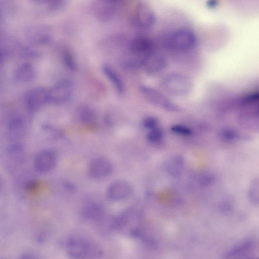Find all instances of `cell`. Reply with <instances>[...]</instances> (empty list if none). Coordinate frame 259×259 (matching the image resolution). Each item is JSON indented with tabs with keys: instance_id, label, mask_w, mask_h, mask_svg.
Returning <instances> with one entry per match:
<instances>
[{
	"instance_id": "obj_3",
	"label": "cell",
	"mask_w": 259,
	"mask_h": 259,
	"mask_svg": "<svg viewBox=\"0 0 259 259\" xmlns=\"http://www.w3.org/2000/svg\"><path fill=\"white\" fill-rule=\"evenodd\" d=\"M196 43L195 33L187 28H180L172 31L166 39V44L170 49L180 52L193 49Z\"/></svg>"
},
{
	"instance_id": "obj_7",
	"label": "cell",
	"mask_w": 259,
	"mask_h": 259,
	"mask_svg": "<svg viewBox=\"0 0 259 259\" xmlns=\"http://www.w3.org/2000/svg\"><path fill=\"white\" fill-rule=\"evenodd\" d=\"M140 91L144 97L154 105L171 112L179 110V107L177 105L156 89L143 85L140 87Z\"/></svg>"
},
{
	"instance_id": "obj_28",
	"label": "cell",
	"mask_w": 259,
	"mask_h": 259,
	"mask_svg": "<svg viewBox=\"0 0 259 259\" xmlns=\"http://www.w3.org/2000/svg\"><path fill=\"white\" fill-rule=\"evenodd\" d=\"M219 4L218 0H208L206 3L207 7L210 9H213Z\"/></svg>"
},
{
	"instance_id": "obj_18",
	"label": "cell",
	"mask_w": 259,
	"mask_h": 259,
	"mask_svg": "<svg viewBox=\"0 0 259 259\" xmlns=\"http://www.w3.org/2000/svg\"><path fill=\"white\" fill-rule=\"evenodd\" d=\"M82 215L89 221L99 223L104 218V211L100 204L94 202H90L84 206Z\"/></svg>"
},
{
	"instance_id": "obj_27",
	"label": "cell",
	"mask_w": 259,
	"mask_h": 259,
	"mask_svg": "<svg viewBox=\"0 0 259 259\" xmlns=\"http://www.w3.org/2000/svg\"><path fill=\"white\" fill-rule=\"evenodd\" d=\"M213 177L210 175H203L199 180L200 185L202 186H208L213 182Z\"/></svg>"
},
{
	"instance_id": "obj_26",
	"label": "cell",
	"mask_w": 259,
	"mask_h": 259,
	"mask_svg": "<svg viewBox=\"0 0 259 259\" xmlns=\"http://www.w3.org/2000/svg\"><path fill=\"white\" fill-rule=\"evenodd\" d=\"M64 62L66 67L72 71L76 70V63L75 59L69 52H65L63 55Z\"/></svg>"
},
{
	"instance_id": "obj_17",
	"label": "cell",
	"mask_w": 259,
	"mask_h": 259,
	"mask_svg": "<svg viewBox=\"0 0 259 259\" xmlns=\"http://www.w3.org/2000/svg\"><path fill=\"white\" fill-rule=\"evenodd\" d=\"M36 71L35 67L30 63H24L20 65L15 70L14 78L18 82L29 83L35 80Z\"/></svg>"
},
{
	"instance_id": "obj_10",
	"label": "cell",
	"mask_w": 259,
	"mask_h": 259,
	"mask_svg": "<svg viewBox=\"0 0 259 259\" xmlns=\"http://www.w3.org/2000/svg\"><path fill=\"white\" fill-rule=\"evenodd\" d=\"M6 130L8 138L13 142L17 141L26 133V121L21 114L13 113L7 119Z\"/></svg>"
},
{
	"instance_id": "obj_1",
	"label": "cell",
	"mask_w": 259,
	"mask_h": 259,
	"mask_svg": "<svg viewBox=\"0 0 259 259\" xmlns=\"http://www.w3.org/2000/svg\"><path fill=\"white\" fill-rule=\"evenodd\" d=\"M65 249L68 256L73 258H96L103 254L98 244L79 236L69 238L65 243Z\"/></svg>"
},
{
	"instance_id": "obj_8",
	"label": "cell",
	"mask_w": 259,
	"mask_h": 259,
	"mask_svg": "<svg viewBox=\"0 0 259 259\" xmlns=\"http://www.w3.org/2000/svg\"><path fill=\"white\" fill-rule=\"evenodd\" d=\"M24 99L28 111H37L49 103L48 90L40 87L32 88L26 93Z\"/></svg>"
},
{
	"instance_id": "obj_5",
	"label": "cell",
	"mask_w": 259,
	"mask_h": 259,
	"mask_svg": "<svg viewBox=\"0 0 259 259\" xmlns=\"http://www.w3.org/2000/svg\"><path fill=\"white\" fill-rule=\"evenodd\" d=\"M155 21L154 12L148 5L144 3L137 5L130 16L132 25L138 29H149L153 27Z\"/></svg>"
},
{
	"instance_id": "obj_23",
	"label": "cell",
	"mask_w": 259,
	"mask_h": 259,
	"mask_svg": "<svg viewBox=\"0 0 259 259\" xmlns=\"http://www.w3.org/2000/svg\"><path fill=\"white\" fill-rule=\"evenodd\" d=\"M170 130L173 133L183 136H189L192 134V130L188 126L180 124L172 125Z\"/></svg>"
},
{
	"instance_id": "obj_4",
	"label": "cell",
	"mask_w": 259,
	"mask_h": 259,
	"mask_svg": "<svg viewBox=\"0 0 259 259\" xmlns=\"http://www.w3.org/2000/svg\"><path fill=\"white\" fill-rule=\"evenodd\" d=\"M74 86L70 80H59L48 90L49 103L56 105H63L72 98Z\"/></svg>"
},
{
	"instance_id": "obj_14",
	"label": "cell",
	"mask_w": 259,
	"mask_h": 259,
	"mask_svg": "<svg viewBox=\"0 0 259 259\" xmlns=\"http://www.w3.org/2000/svg\"><path fill=\"white\" fill-rule=\"evenodd\" d=\"M6 158L8 165L13 166V168L23 164L25 159L24 145L19 142H13L6 150Z\"/></svg>"
},
{
	"instance_id": "obj_24",
	"label": "cell",
	"mask_w": 259,
	"mask_h": 259,
	"mask_svg": "<svg viewBox=\"0 0 259 259\" xmlns=\"http://www.w3.org/2000/svg\"><path fill=\"white\" fill-rule=\"evenodd\" d=\"M252 246V244L250 242H243L236 247H235L232 250L229 252L230 255H243L246 252V251H248Z\"/></svg>"
},
{
	"instance_id": "obj_12",
	"label": "cell",
	"mask_w": 259,
	"mask_h": 259,
	"mask_svg": "<svg viewBox=\"0 0 259 259\" xmlns=\"http://www.w3.org/2000/svg\"><path fill=\"white\" fill-rule=\"evenodd\" d=\"M57 161V155L54 151L50 149L44 150L36 155L34 166L38 172L46 173L55 167Z\"/></svg>"
},
{
	"instance_id": "obj_11",
	"label": "cell",
	"mask_w": 259,
	"mask_h": 259,
	"mask_svg": "<svg viewBox=\"0 0 259 259\" xmlns=\"http://www.w3.org/2000/svg\"><path fill=\"white\" fill-rule=\"evenodd\" d=\"M113 169V165L108 159L98 157L91 161L88 171L90 176L94 179H101L109 176Z\"/></svg>"
},
{
	"instance_id": "obj_20",
	"label": "cell",
	"mask_w": 259,
	"mask_h": 259,
	"mask_svg": "<svg viewBox=\"0 0 259 259\" xmlns=\"http://www.w3.org/2000/svg\"><path fill=\"white\" fill-rule=\"evenodd\" d=\"M77 115L79 121L84 124H92L96 120L95 111L89 106H81L78 109Z\"/></svg>"
},
{
	"instance_id": "obj_21",
	"label": "cell",
	"mask_w": 259,
	"mask_h": 259,
	"mask_svg": "<svg viewBox=\"0 0 259 259\" xmlns=\"http://www.w3.org/2000/svg\"><path fill=\"white\" fill-rule=\"evenodd\" d=\"M248 195L250 201L259 204V177L255 179L250 184Z\"/></svg>"
},
{
	"instance_id": "obj_19",
	"label": "cell",
	"mask_w": 259,
	"mask_h": 259,
	"mask_svg": "<svg viewBox=\"0 0 259 259\" xmlns=\"http://www.w3.org/2000/svg\"><path fill=\"white\" fill-rule=\"evenodd\" d=\"M102 71L110 82L117 94L122 95L124 92L123 82L117 72L109 65L105 64L102 66Z\"/></svg>"
},
{
	"instance_id": "obj_22",
	"label": "cell",
	"mask_w": 259,
	"mask_h": 259,
	"mask_svg": "<svg viewBox=\"0 0 259 259\" xmlns=\"http://www.w3.org/2000/svg\"><path fill=\"white\" fill-rule=\"evenodd\" d=\"M164 136L163 130L159 126L149 130L146 134V140L150 143H156L161 141Z\"/></svg>"
},
{
	"instance_id": "obj_25",
	"label": "cell",
	"mask_w": 259,
	"mask_h": 259,
	"mask_svg": "<svg viewBox=\"0 0 259 259\" xmlns=\"http://www.w3.org/2000/svg\"><path fill=\"white\" fill-rule=\"evenodd\" d=\"M158 120L154 116H148L145 118L142 122V126L148 131L158 126Z\"/></svg>"
},
{
	"instance_id": "obj_15",
	"label": "cell",
	"mask_w": 259,
	"mask_h": 259,
	"mask_svg": "<svg viewBox=\"0 0 259 259\" xmlns=\"http://www.w3.org/2000/svg\"><path fill=\"white\" fill-rule=\"evenodd\" d=\"M149 74H155L162 71L167 66L165 58L159 53H153L143 64Z\"/></svg>"
},
{
	"instance_id": "obj_9",
	"label": "cell",
	"mask_w": 259,
	"mask_h": 259,
	"mask_svg": "<svg viewBox=\"0 0 259 259\" xmlns=\"http://www.w3.org/2000/svg\"><path fill=\"white\" fill-rule=\"evenodd\" d=\"M126 0H98L96 13L100 19L108 21L113 19L124 6Z\"/></svg>"
},
{
	"instance_id": "obj_16",
	"label": "cell",
	"mask_w": 259,
	"mask_h": 259,
	"mask_svg": "<svg viewBox=\"0 0 259 259\" xmlns=\"http://www.w3.org/2000/svg\"><path fill=\"white\" fill-rule=\"evenodd\" d=\"M185 163V159L182 156L176 155L166 160L164 163V168L168 175L176 178L182 174Z\"/></svg>"
},
{
	"instance_id": "obj_13",
	"label": "cell",
	"mask_w": 259,
	"mask_h": 259,
	"mask_svg": "<svg viewBox=\"0 0 259 259\" xmlns=\"http://www.w3.org/2000/svg\"><path fill=\"white\" fill-rule=\"evenodd\" d=\"M133 191V187L130 183L124 180H118L108 187L107 195L112 201H120L130 196Z\"/></svg>"
},
{
	"instance_id": "obj_2",
	"label": "cell",
	"mask_w": 259,
	"mask_h": 259,
	"mask_svg": "<svg viewBox=\"0 0 259 259\" xmlns=\"http://www.w3.org/2000/svg\"><path fill=\"white\" fill-rule=\"evenodd\" d=\"M162 85L168 93L175 96L188 95L192 89V82L187 76L179 73H170L162 79Z\"/></svg>"
},
{
	"instance_id": "obj_6",
	"label": "cell",
	"mask_w": 259,
	"mask_h": 259,
	"mask_svg": "<svg viewBox=\"0 0 259 259\" xmlns=\"http://www.w3.org/2000/svg\"><path fill=\"white\" fill-rule=\"evenodd\" d=\"M130 52L136 61L143 64L154 51V44L150 38L140 36L134 38L130 45Z\"/></svg>"
}]
</instances>
